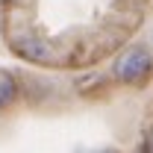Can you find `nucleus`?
Returning a JSON list of instances; mask_svg holds the SVG:
<instances>
[{
    "mask_svg": "<svg viewBox=\"0 0 153 153\" xmlns=\"http://www.w3.org/2000/svg\"><path fill=\"white\" fill-rule=\"evenodd\" d=\"M150 74H153V53L147 44L130 47L121 59H115V68H112V76L118 82H127V85H141Z\"/></svg>",
    "mask_w": 153,
    "mask_h": 153,
    "instance_id": "nucleus-1",
    "label": "nucleus"
},
{
    "mask_svg": "<svg viewBox=\"0 0 153 153\" xmlns=\"http://www.w3.org/2000/svg\"><path fill=\"white\" fill-rule=\"evenodd\" d=\"M12 50L21 59H27V62H50V47L36 36H18L15 44H12Z\"/></svg>",
    "mask_w": 153,
    "mask_h": 153,
    "instance_id": "nucleus-2",
    "label": "nucleus"
},
{
    "mask_svg": "<svg viewBox=\"0 0 153 153\" xmlns=\"http://www.w3.org/2000/svg\"><path fill=\"white\" fill-rule=\"evenodd\" d=\"M18 79L9 74V71H3L0 68V109H9L15 100H18Z\"/></svg>",
    "mask_w": 153,
    "mask_h": 153,
    "instance_id": "nucleus-3",
    "label": "nucleus"
},
{
    "mask_svg": "<svg viewBox=\"0 0 153 153\" xmlns=\"http://www.w3.org/2000/svg\"><path fill=\"white\" fill-rule=\"evenodd\" d=\"M138 153H153V127L144 133V141H141V150Z\"/></svg>",
    "mask_w": 153,
    "mask_h": 153,
    "instance_id": "nucleus-4",
    "label": "nucleus"
},
{
    "mask_svg": "<svg viewBox=\"0 0 153 153\" xmlns=\"http://www.w3.org/2000/svg\"><path fill=\"white\" fill-rule=\"evenodd\" d=\"M3 3H9V6H15V3H24V0H3Z\"/></svg>",
    "mask_w": 153,
    "mask_h": 153,
    "instance_id": "nucleus-5",
    "label": "nucleus"
},
{
    "mask_svg": "<svg viewBox=\"0 0 153 153\" xmlns=\"http://www.w3.org/2000/svg\"><path fill=\"white\" fill-rule=\"evenodd\" d=\"M100 153H118V150H100Z\"/></svg>",
    "mask_w": 153,
    "mask_h": 153,
    "instance_id": "nucleus-6",
    "label": "nucleus"
}]
</instances>
